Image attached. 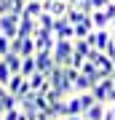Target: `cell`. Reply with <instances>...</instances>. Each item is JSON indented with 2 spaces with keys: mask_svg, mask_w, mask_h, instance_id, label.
Masks as SVG:
<instances>
[{
  "mask_svg": "<svg viewBox=\"0 0 115 120\" xmlns=\"http://www.w3.org/2000/svg\"><path fill=\"white\" fill-rule=\"evenodd\" d=\"M72 53H75V43H72V40H56V45H54V61H56V64L70 67Z\"/></svg>",
  "mask_w": 115,
  "mask_h": 120,
  "instance_id": "1",
  "label": "cell"
},
{
  "mask_svg": "<svg viewBox=\"0 0 115 120\" xmlns=\"http://www.w3.org/2000/svg\"><path fill=\"white\" fill-rule=\"evenodd\" d=\"M86 40L91 43V48L107 51V45H110V40H112V32H110V27H104V30H91Z\"/></svg>",
  "mask_w": 115,
  "mask_h": 120,
  "instance_id": "2",
  "label": "cell"
},
{
  "mask_svg": "<svg viewBox=\"0 0 115 120\" xmlns=\"http://www.w3.org/2000/svg\"><path fill=\"white\" fill-rule=\"evenodd\" d=\"M19 22H21V13H3L0 16V32L8 35V38H16L19 35Z\"/></svg>",
  "mask_w": 115,
  "mask_h": 120,
  "instance_id": "3",
  "label": "cell"
},
{
  "mask_svg": "<svg viewBox=\"0 0 115 120\" xmlns=\"http://www.w3.org/2000/svg\"><path fill=\"white\" fill-rule=\"evenodd\" d=\"M32 38H35V48L38 51H54V45H56V35L51 30H43V27H38V32Z\"/></svg>",
  "mask_w": 115,
  "mask_h": 120,
  "instance_id": "4",
  "label": "cell"
},
{
  "mask_svg": "<svg viewBox=\"0 0 115 120\" xmlns=\"http://www.w3.org/2000/svg\"><path fill=\"white\" fill-rule=\"evenodd\" d=\"M27 80H30V88L35 91V94H48V91H51V80H48L46 72H38V69H35Z\"/></svg>",
  "mask_w": 115,
  "mask_h": 120,
  "instance_id": "5",
  "label": "cell"
},
{
  "mask_svg": "<svg viewBox=\"0 0 115 120\" xmlns=\"http://www.w3.org/2000/svg\"><path fill=\"white\" fill-rule=\"evenodd\" d=\"M35 67H38V72H51V69L56 67L54 61V51H35Z\"/></svg>",
  "mask_w": 115,
  "mask_h": 120,
  "instance_id": "6",
  "label": "cell"
},
{
  "mask_svg": "<svg viewBox=\"0 0 115 120\" xmlns=\"http://www.w3.org/2000/svg\"><path fill=\"white\" fill-rule=\"evenodd\" d=\"M54 35H56V40H72L75 38V27L70 24L64 16H59L56 24H54Z\"/></svg>",
  "mask_w": 115,
  "mask_h": 120,
  "instance_id": "7",
  "label": "cell"
},
{
  "mask_svg": "<svg viewBox=\"0 0 115 120\" xmlns=\"http://www.w3.org/2000/svg\"><path fill=\"white\" fill-rule=\"evenodd\" d=\"M110 91H112V77H102L99 83H94V88H91V94L96 96V101H104L110 99Z\"/></svg>",
  "mask_w": 115,
  "mask_h": 120,
  "instance_id": "8",
  "label": "cell"
},
{
  "mask_svg": "<svg viewBox=\"0 0 115 120\" xmlns=\"http://www.w3.org/2000/svg\"><path fill=\"white\" fill-rule=\"evenodd\" d=\"M70 8V3H64V0H43V11H48V13H54L56 19L64 16Z\"/></svg>",
  "mask_w": 115,
  "mask_h": 120,
  "instance_id": "9",
  "label": "cell"
},
{
  "mask_svg": "<svg viewBox=\"0 0 115 120\" xmlns=\"http://www.w3.org/2000/svg\"><path fill=\"white\" fill-rule=\"evenodd\" d=\"M35 32H38V19L21 16V22H19V38H32Z\"/></svg>",
  "mask_w": 115,
  "mask_h": 120,
  "instance_id": "10",
  "label": "cell"
},
{
  "mask_svg": "<svg viewBox=\"0 0 115 120\" xmlns=\"http://www.w3.org/2000/svg\"><path fill=\"white\" fill-rule=\"evenodd\" d=\"M104 112H107V104L104 101H96V104H91V107L83 112V117L86 120H104Z\"/></svg>",
  "mask_w": 115,
  "mask_h": 120,
  "instance_id": "11",
  "label": "cell"
},
{
  "mask_svg": "<svg viewBox=\"0 0 115 120\" xmlns=\"http://www.w3.org/2000/svg\"><path fill=\"white\" fill-rule=\"evenodd\" d=\"M91 22H94V30H104V27H110V16L104 13V8H94L91 11Z\"/></svg>",
  "mask_w": 115,
  "mask_h": 120,
  "instance_id": "12",
  "label": "cell"
},
{
  "mask_svg": "<svg viewBox=\"0 0 115 120\" xmlns=\"http://www.w3.org/2000/svg\"><path fill=\"white\" fill-rule=\"evenodd\" d=\"M67 109H70V115H83V112H86V104H83L80 94L67 96Z\"/></svg>",
  "mask_w": 115,
  "mask_h": 120,
  "instance_id": "13",
  "label": "cell"
},
{
  "mask_svg": "<svg viewBox=\"0 0 115 120\" xmlns=\"http://www.w3.org/2000/svg\"><path fill=\"white\" fill-rule=\"evenodd\" d=\"M43 13V0H27L24 11H21V16H30V19H38Z\"/></svg>",
  "mask_w": 115,
  "mask_h": 120,
  "instance_id": "14",
  "label": "cell"
},
{
  "mask_svg": "<svg viewBox=\"0 0 115 120\" xmlns=\"http://www.w3.org/2000/svg\"><path fill=\"white\" fill-rule=\"evenodd\" d=\"M91 30H94V22H91V13H88L83 22H78V24H75V38H88V32H91ZM75 38H72V40H75Z\"/></svg>",
  "mask_w": 115,
  "mask_h": 120,
  "instance_id": "15",
  "label": "cell"
},
{
  "mask_svg": "<svg viewBox=\"0 0 115 120\" xmlns=\"http://www.w3.org/2000/svg\"><path fill=\"white\" fill-rule=\"evenodd\" d=\"M3 61H5V64L11 67V72H13V75H16V72H21V56H19V53L8 51V53L3 56Z\"/></svg>",
  "mask_w": 115,
  "mask_h": 120,
  "instance_id": "16",
  "label": "cell"
},
{
  "mask_svg": "<svg viewBox=\"0 0 115 120\" xmlns=\"http://www.w3.org/2000/svg\"><path fill=\"white\" fill-rule=\"evenodd\" d=\"M86 16H88V13H83L80 8H75V5H70V8H67V13H64V19H67V22L72 24V27H75L78 22H83Z\"/></svg>",
  "mask_w": 115,
  "mask_h": 120,
  "instance_id": "17",
  "label": "cell"
},
{
  "mask_svg": "<svg viewBox=\"0 0 115 120\" xmlns=\"http://www.w3.org/2000/svg\"><path fill=\"white\" fill-rule=\"evenodd\" d=\"M94 88V80H91L88 75H78V80H75V94H83V91H91Z\"/></svg>",
  "mask_w": 115,
  "mask_h": 120,
  "instance_id": "18",
  "label": "cell"
},
{
  "mask_svg": "<svg viewBox=\"0 0 115 120\" xmlns=\"http://www.w3.org/2000/svg\"><path fill=\"white\" fill-rule=\"evenodd\" d=\"M54 24H56V16H54V13L43 11L40 16H38V27H43V30H51L54 32Z\"/></svg>",
  "mask_w": 115,
  "mask_h": 120,
  "instance_id": "19",
  "label": "cell"
},
{
  "mask_svg": "<svg viewBox=\"0 0 115 120\" xmlns=\"http://www.w3.org/2000/svg\"><path fill=\"white\" fill-rule=\"evenodd\" d=\"M35 38H21V48H19V56H35Z\"/></svg>",
  "mask_w": 115,
  "mask_h": 120,
  "instance_id": "20",
  "label": "cell"
},
{
  "mask_svg": "<svg viewBox=\"0 0 115 120\" xmlns=\"http://www.w3.org/2000/svg\"><path fill=\"white\" fill-rule=\"evenodd\" d=\"M35 69H38V67H35V56H21V72H19V75L30 77Z\"/></svg>",
  "mask_w": 115,
  "mask_h": 120,
  "instance_id": "21",
  "label": "cell"
},
{
  "mask_svg": "<svg viewBox=\"0 0 115 120\" xmlns=\"http://www.w3.org/2000/svg\"><path fill=\"white\" fill-rule=\"evenodd\" d=\"M24 80H27V77L16 72V75H11V80H8V86H5V88H8V91H11L13 96H16V94H19V88H21V83H24Z\"/></svg>",
  "mask_w": 115,
  "mask_h": 120,
  "instance_id": "22",
  "label": "cell"
},
{
  "mask_svg": "<svg viewBox=\"0 0 115 120\" xmlns=\"http://www.w3.org/2000/svg\"><path fill=\"white\" fill-rule=\"evenodd\" d=\"M72 43H75V53H80V56H88L91 53V43L86 38H75Z\"/></svg>",
  "mask_w": 115,
  "mask_h": 120,
  "instance_id": "23",
  "label": "cell"
},
{
  "mask_svg": "<svg viewBox=\"0 0 115 120\" xmlns=\"http://www.w3.org/2000/svg\"><path fill=\"white\" fill-rule=\"evenodd\" d=\"M11 75H13V72H11V67L5 64L3 59H0V86H8V80H11Z\"/></svg>",
  "mask_w": 115,
  "mask_h": 120,
  "instance_id": "24",
  "label": "cell"
},
{
  "mask_svg": "<svg viewBox=\"0 0 115 120\" xmlns=\"http://www.w3.org/2000/svg\"><path fill=\"white\" fill-rule=\"evenodd\" d=\"M8 51H11V38L0 32V59H3V56L8 53Z\"/></svg>",
  "mask_w": 115,
  "mask_h": 120,
  "instance_id": "25",
  "label": "cell"
},
{
  "mask_svg": "<svg viewBox=\"0 0 115 120\" xmlns=\"http://www.w3.org/2000/svg\"><path fill=\"white\" fill-rule=\"evenodd\" d=\"M104 13L110 16V22L115 24V3H110V5H107V8H104Z\"/></svg>",
  "mask_w": 115,
  "mask_h": 120,
  "instance_id": "26",
  "label": "cell"
},
{
  "mask_svg": "<svg viewBox=\"0 0 115 120\" xmlns=\"http://www.w3.org/2000/svg\"><path fill=\"white\" fill-rule=\"evenodd\" d=\"M104 120H115V109L107 104V112H104Z\"/></svg>",
  "mask_w": 115,
  "mask_h": 120,
  "instance_id": "27",
  "label": "cell"
},
{
  "mask_svg": "<svg viewBox=\"0 0 115 120\" xmlns=\"http://www.w3.org/2000/svg\"><path fill=\"white\" fill-rule=\"evenodd\" d=\"M38 120H54V117H51V115H46V112H43V115H40Z\"/></svg>",
  "mask_w": 115,
  "mask_h": 120,
  "instance_id": "28",
  "label": "cell"
},
{
  "mask_svg": "<svg viewBox=\"0 0 115 120\" xmlns=\"http://www.w3.org/2000/svg\"><path fill=\"white\" fill-rule=\"evenodd\" d=\"M110 32H112V45H115V30H110Z\"/></svg>",
  "mask_w": 115,
  "mask_h": 120,
  "instance_id": "29",
  "label": "cell"
},
{
  "mask_svg": "<svg viewBox=\"0 0 115 120\" xmlns=\"http://www.w3.org/2000/svg\"><path fill=\"white\" fill-rule=\"evenodd\" d=\"M112 69H115V56H112Z\"/></svg>",
  "mask_w": 115,
  "mask_h": 120,
  "instance_id": "30",
  "label": "cell"
}]
</instances>
